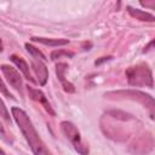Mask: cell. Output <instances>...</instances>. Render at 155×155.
Segmentation results:
<instances>
[{"label": "cell", "mask_w": 155, "mask_h": 155, "mask_svg": "<svg viewBox=\"0 0 155 155\" xmlns=\"http://www.w3.org/2000/svg\"><path fill=\"white\" fill-rule=\"evenodd\" d=\"M11 114H12L13 120L18 125L22 134L24 136L28 145L30 147L33 154L34 155H52L51 150L46 147V144L39 136V133H38L35 126L33 125L30 117L28 116V114L18 107H12Z\"/></svg>", "instance_id": "cell-1"}, {"label": "cell", "mask_w": 155, "mask_h": 155, "mask_svg": "<svg viewBox=\"0 0 155 155\" xmlns=\"http://www.w3.org/2000/svg\"><path fill=\"white\" fill-rule=\"evenodd\" d=\"M128 85L136 87H153V73L148 64L139 63L132 65L126 69L125 71Z\"/></svg>", "instance_id": "cell-2"}, {"label": "cell", "mask_w": 155, "mask_h": 155, "mask_svg": "<svg viewBox=\"0 0 155 155\" xmlns=\"http://www.w3.org/2000/svg\"><path fill=\"white\" fill-rule=\"evenodd\" d=\"M61 131L65 136V138L71 143L73 148L80 155H88V147L82 142L79 130L73 122L67 121V120L62 121L61 122Z\"/></svg>", "instance_id": "cell-3"}, {"label": "cell", "mask_w": 155, "mask_h": 155, "mask_svg": "<svg viewBox=\"0 0 155 155\" xmlns=\"http://www.w3.org/2000/svg\"><path fill=\"white\" fill-rule=\"evenodd\" d=\"M0 69L6 79V81L16 90L21 93V96H23V81H22V76L19 75L18 70L15 69L13 67L8 65V64H1Z\"/></svg>", "instance_id": "cell-4"}, {"label": "cell", "mask_w": 155, "mask_h": 155, "mask_svg": "<svg viewBox=\"0 0 155 155\" xmlns=\"http://www.w3.org/2000/svg\"><path fill=\"white\" fill-rule=\"evenodd\" d=\"M30 64H31V68L35 73L36 82H39L40 86H45L47 84V80H48V69H47L45 62L42 59L31 57Z\"/></svg>", "instance_id": "cell-5"}, {"label": "cell", "mask_w": 155, "mask_h": 155, "mask_svg": "<svg viewBox=\"0 0 155 155\" xmlns=\"http://www.w3.org/2000/svg\"><path fill=\"white\" fill-rule=\"evenodd\" d=\"M27 92H28L29 97H30L33 101L41 103V104H42V107L45 108V110H46V111H47L50 115H52V116H56V113H54V110L52 109V107H51L50 102L47 101L46 96L44 94V92H42L41 90L34 88V87H31V86H27Z\"/></svg>", "instance_id": "cell-6"}, {"label": "cell", "mask_w": 155, "mask_h": 155, "mask_svg": "<svg viewBox=\"0 0 155 155\" xmlns=\"http://www.w3.org/2000/svg\"><path fill=\"white\" fill-rule=\"evenodd\" d=\"M68 64L67 63H63V62H59L56 64V75L58 78V80L61 81L62 84V87L63 90L67 92V93H74L75 92V87L71 82H69L67 79H65V71L68 69Z\"/></svg>", "instance_id": "cell-7"}, {"label": "cell", "mask_w": 155, "mask_h": 155, "mask_svg": "<svg viewBox=\"0 0 155 155\" xmlns=\"http://www.w3.org/2000/svg\"><path fill=\"white\" fill-rule=\"evenodd\" d=\"M10 59H11V62H13V63L18 67V69L23 73L24 78H25L28 81H30V82H36V80H35V79L31 76V74H30L28 63H27L22 57L17 56V54H11V56H10Z\"/></svg>", "instance_id": "cell-8"}, {"label": "cell", "mask_w": 155, "mask_h": 155, "mask_svg": "<svg viewBox=\"0 0 155 155\" xmlns=\"http://www.w3.org/2000/svg\"><path fill=\"white\" fill-rule=\"evenodd\" d=\"M31 41L34 42H39L46 46H51V47H56V46H64L69 44L68 39H54V38H40V36H31L30 38Z\"/></svg>", "instance_id": "cell-9"}, {"label": "cell", "mask_w": 155, "mask_h": 155, "mask_svg": "<svg viewBox=\"0 0 155 155\" xmlns=\"http://www.w3.org/2000/svg\"><path fill=\"white\" fill-rule=\"evenodd\" d=\"M126 8H127V12L138 21H142V22H154L155 21V17L149 12H145L139 8H133L132 6H127Z\"/></svg>", "instance_id": "cell-10"}, {"label": "cell", "mask_w": 155, "mask_h": 155, "mask_svg": "<svg viewBox=\"0 0 155 155\" xmlns=\"http://www.w3.org/2000/svg\"><path fill=\"white\" fill-rule=\"evenodd\" d=\"M24 46H25L27 51L30 53V56H31L33 58H39V59H42L44 62H46V59H47V58L44 56V53H42L39 48H36L35 46H33V45H30V44H28V42H27Z\"/></svg>", "instance_id": "cell-11"}, {"label": "cell", "mask_w": 155, "mask_h": 155, "mask_svg": "<svg viewBox=\"0 0 155 155\" xmlns=\"http://www.w3.org/2000/svg\"><path fill=\"white\" fill-rule=\"evenodd\" d=\"M51 59L52 61H56L57 58H61V57H68V58H71L74 57V52H70V51H65V50H54L51 52Z\"/></svg>", "instance_id": "cell-12"}, {"label": "cell", "mask_w": 155, "mask_h": 155, "mask_svg": "<svg viewBox=\"0 0 155 155\" xmlns=\"http://www.w3.org/2000/svg\"><path fill=\"white\" fill-rule=\"evenodd\" d=\"M0 116H2L7 122H11V116H10V113L5 105V103L2 102V99L0 98Z\"/></svg>", "instance_id": "cell-13"}, {"label": "cell", "mask_w": 155, "mask_h": 155, "mask_svg": "<svg viewBox=\"0 0 155 155\" xmlns=\"http://www.w3.org/2000/svg\"><path fill=\"white\" fill-rule=\"evenodd\" d=\"M0 92H1L4 96L8 97V98H15V97L10 93V91L7 90V87H6V85L4 84V81H2V79H1V78H0Z\"/></svg>", "instance_id": "cell-14"}, {"label": "cell", "mask_w": 155, "mask_h": 155, "mask_svg": "<svg viewBox=\"0 0 155 155\" xmlns=\"http://www.w3.org/2000/svg\"><path fill=\"white\" fill-rule=\"evenodd\" d=\"M0 137H1L5 142H7V143H12V140L7 138V133H6V131H5V128H4V126H2L1 122H0Z\"/></svg>", "instance_id": "cell-15"}, {"label": "cell", "mask_w": 155, "mask_h": 155, "mask_svg": "<svg viewBox=\"0 0 155 155\" xmlns=\"http://www.w3.org/2000/svg\"><path fill=\"white\" fill-rule=\"evenodd\" d=\"M111 58H113L111 56H108V57H102L101 59H98V61H96V62H94V64H96V65H99V64H101L102 62H105V61H110Z\"/></svg>", "instance_id": "cell-16"}, {"label": "cell", "mask_w": 155, "mask_h": 155, "mask_svg": "<svg viewBox=\"0 0 155 155\" xmlns=\"http://www.w3.org/2000/svg\"><path fill=\"white\" fill-rule=\"evenodd\" d=\"M0 155H6V153H5V151H4L1 148H0Z\"/></svg>", "instance_id": "cell-17"}, {"label": "cell", "mask_w": 155, "mask_h": 155, "mask_svg": "<svg viewBox=\"0 0 155 155\" xmlns=\"http://www.w3.org/2000/svg\"><path fill=\"white\" fill-rule=\"evenodd\" d=\"M0 51H2V46H1V41H0Z\"/></svg>", "instance_id": "cell-18"}]
</instances>
